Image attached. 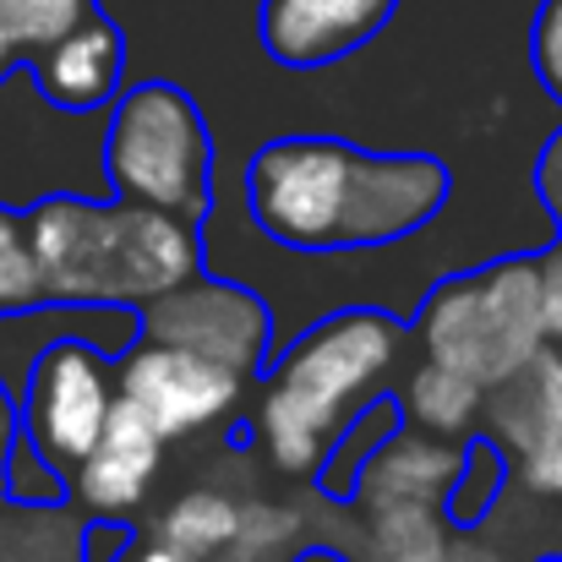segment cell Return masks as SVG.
Masks as SVG:
<instances>
[{"label":"cell","instance_id":"cell-1","mask_svg":"<svg viewBox=\"0 0 562 562\" xmlns=\"http://www.w3.org/2000/svg\"><path fill=\"white\" fill-rule=\"evenodd\" d=\"M453 196L431 154H372L339 137H279L246 165L257 229L295 257L382 251L420 235Z\"/></svg>","mask_w":562,"mask_h":562},{"label":"cell","instance_id":"cell-2","mask_svg":"<svg viewBox=\"0 0 562 562\" xmlns=\"http://www.w3.org/2000/svg\"><path fill=\"white\" fill-rule=\"evenodd\" d=\"M27 235L49 301H110L143 312L207 273L196 218L154 202H126L115 191H55L27 207Z\"/></svg>","mask_w":562,"mask_h":562},{"label":"cell","instance_id":"cell-3","mask_svg":"<svg viewBox=\"0 0 562 562\" xmlns=\"http://www.w3.org/2000/svg\"><path fill=\"white\" fill-rule=\"evenodd\" d=\"M404 350V317L350 306L323 323H312L295 345L273 356L262 376L257 409H251V442L257 453L295 481H317L334 442L350 431V420L372 404L382 376L393 372Z\"/></svg>","mask_w":562,"mask_h":562},{"label":"cell","instance_id":"cell-4","mask_svg":"<svg viewBox=\"0 0 562 562\" xmlns=\"http://www.w3.org/2000/svg\"><path fill=\"white\" fill-rule=\"evenodd\" d=\"M415 339H420V356L475 376L486 387L508 382L552 345L547 317H541V262L503 257V262L442 279L415 312Z\"/></svg>","mask_w":562,"mask_h":562},{"label":"cell","instance_id":"cell-5","mask_svg":"<svg viewBox=\"0 0 562 562\" xmlns=\"http://www.w3.org/2000/svg\"><path fill=\"white\" fill-rule=\"evenodd\" d=\"M104 170L115 196L202 224L213 207V137L196 99L176 82H126L110 104Z\"/></svg>","mask_w":562,"mask_h":562},{"label":"cell","instance_id":"cell-6","mask_svg":"<svg viewBox=\"0 0 562 562\" xmlns=\"http://www.w3.org/2000/svg\"><path fill=\"white\" fill-rule=\"evenodd\" d=\"M104 132L110 110L55 104L22 60L0 82V202L27 213L55 191H88L71 170H60V159H104Z\"/></svg>","mask_w":562,"mask_h":562},{"label":"cell","instance_id":"cell-7","mask_svg":"<svg viewBox=\"0 0 562 562\" xmlns=\"http://www.w3.org/2000/svg\"><path fill=\"white\" fill-rule=\"evenodd\" d=\"M115 398H121L115 356H104L88 339H60L38 356L16 409H22V431L44 448V459L71 475L104 437Z\"/></svg>","mask_w":562,"mask_h":562},{"label":"cell","instance_id":"cell-8","mask_svg":"<svg viewBox=\"0 0 562 562\" xmlns=\"http://www.w3.org/2000/svg\"><path fill=\"white\" fill-rule=\"evenodd\" d=\"M143 339H165V345H187L196 356L229 367L240 376H262L273 361V312L257 290L235 284V279H213L196 273L181 290L159 295L154 306H143Z\"/></svg>","mask_w":562,"mask_h":562},{"label":"cell","instance_id":"cell-9","mask_svg":"<svg viewBox=\"0 0 562 562\" xmlns=\"http://www.w3.org/2000/svg\"><path fill=\"white\" fill-rule=\"evenodd\" d=\"M115 376H121V393L137 409H148V420L170 442H187V437H202V431L235 420L246 382H251V376L229 372L187 345H165V339H137L115 361Z\"/></svg>","mask_w":562,"mask_h":562},{"label":"cell","instance_id":"cell-10","mask_svg":"<svg viewBox=\"0 0 562 562\" xmlns=\"http://www.w3.org/2000/svg\"><path fill=\"white\" fill-rule=\"evenodd\" d=\"M481 431L508 453L530 497L562 503V345H547L530 367L486 387Z\"/></svg>","mask_w":562,"mask_h":562},{"label":"cell","instance_id":"cell-11","mask_svg":"<svg viewBox=\"0 0 562 562\" xmlns=\"http://www.w3.org/2000/svg\"><path fill=\"white\" fill-rule=\"evenodd\" d=\"M165 431L148 420V409H137L126 393L110 409L104 437L93 442V453L71 470V497L93 514V519H121L137 525L143 497L154 492L159 470H165Z\"/></svg>","mask_w":562,"mask_h":562},{"label":"cell","instance_id":"cell-12","mask_svg":"<svg viewBox=\"0 0 562 562\" xmlns=\"http://www.w3.org/2000/svg\"><path fill=\"white\" fill-rule=\"evenodd\" d=\"M464 453H470V437H442V431H426V426L404 420L372 453V464L361 470V486H356L350 503L361 514H376V508H448V497L459 486V470H464Z\"/></svg>","mask_w":562,"mask_h":562},{"label":"cell","instance_id":"cell-13","mask_svg":"<svg viewBox=\"0 0 562 562\" xmlns=\"http://www.w3.org/2000/svg\"><path fill=\"white\" fill-rule=\"evenodd\" d=\"M387 11H393V0H262L257 33L279 66L306 71V66L345 60L350 49L376 38Z\"/></svg>","mask_w":562,"mask_h":562},{"label":"cell","instance_id":"cell-14","mask_svg":"<svg viewBox=\"0 0 562 562\" xmlns=\"http://www.w3.org/2000/svg\"><path fill=\"white\" fill-rule=\"evenodd\" d=\"M38 88L66 104V110H110L126 88V38L121 27L93 11L77 33H66L60 44H49L44 55L27 60Z\"/></svg>","mask_w":562,"mask_h":562},{"label":"cell","instance_id":"cell-15","mask_svg":"<svg viewBox=\"0 0 562 562\" xmlns=\"http://www.w3.org/2000/svg\"><path fill=\"white\" fill-rule=\"evenodd\" d=\"M93 514L66 503H22L0 497V562H88Z\"/></svg>","mask_w":562,"mask_h":562},{"label":"cell","instance_id":"cell-16","mask_svg":"<svg viewBox=\"0 0 562 562\" xmlns=\"http://www.w3.org/2000/svg\"><path fill=\"white\" fill-rule=\"evenodd\" d=\"M240 525H246L240 497H229L218 486H191L154 519V536L165 547H176L187 562H224V552L240 536Z\"/></svg>","mask_w":562,"mask_h":562},{"label":"cell","instance_id":"cell-17","mask_svg":"<svg viewBox=\"0 0 562 562\" xmlns=\"http://www.w3.org/2000/svg\"><path fill=\"white\" fill-rule=\"evenodd\" d=\"M398 398H404V415L415 426L442 431V437H475L481 415H486V382L453 372V367H442L431 356H420V367L398 387Z\"/></svg>","mask_w":562,"mask_h":562},{"label":"cell","instance_id":"cell-18","mask_svg":"<svg viewBox=\"0 0 562 562\" xmlns=\"http://www.w3.org/2000/svg\"><path fill=\"white\" fill-rule=\"evenodd\" d=\"M453 519L448 508H376L361 514L356 562H448L453 552Z\"/></svg>","mask_w":562,"mask_h":562},{"label":"cell","instance_id":"cell-19","mask_svg":"<svg viewBox=\"0 0 562 562\" xmlns=\"http://www.w3.org/2000/svg\"><path fill=\"white\" fill-rule=\"evenodd\" d=\"M312 503H295V497H273V503L257 497V503H246V525H240L235 547L224 552V562H295L317 541V514H306Z\"/></svg>","mask_w":562,"mask_h":562},{"label":"cell","instance_id":"cell-20","mask_svg":"<svg viewBox=\"0 0 562 562\" xmlns=\"http://www.w3.org/2000/svg\"><path fill=\"white\" fill-rule=\"evenodd\" d=\"M409 415H404V398L387 387V393H376L372 404L350 420V431L334 442V453H328V464H323V475H317V492H328V497H339V503H350L356 497V486H361V470L372 464V453L404 426Z\"/></svg>","mask_w":562,"mask_h":562},{"label":"cell","instance_id":"cell-21","mask_svg":"<svg viewBox=\"0 0 562 562\" xmlns=\"http://www.w3.org/2000/svg\"><path fill=\"white\" fill-rule=\"evenodd\" d=\"M93 11L99 0H0V44L16 60H33L66 33H77Z\"/></svg>","mask_w":562,"mask_h":562},{"label":"cell","instance_id":"cell-22","mask_svg":"<svg viewBox=\"0 0 562 562\" xmlns=\"http://www.w3.org/2000/svg\"><path fill=\"white\" fill-rule=\"evenodd\" d=\"M508 481H514L508 453H503L486 431H475V437H470V453H464V470H459V486H453V497H448L453 530H481V525L492 519V508H497V497H503Z\"/></svg>","mask_w":562,"mask_h":562},{"label":"cell","instance_id":"cell-23","mask_svg":"<svg viewBox=\"0 0 562 562\" xmlns=\"http://www.w3.org/2000/svg\"><path fill=\"white\" fill-rule=\"evenodd\" d=\"M49 301L38 257H33V235H27V213L0 202V312H22Z\"/></svg>","mask_w":562,"mask_h":562},{"label":"cell","instance_id":"cell-24","mask_svg":"<svg viewBox=\"0 0 562 562\" xmlns=\"http://www.w3.org/2000/svg\"><path fill=\"white\" fill-rule=\"evenodd\" d=\"M5 497H22V503H66V497H71V475L55 470L27 431H16L11 464H5Z\"/></svg>","mask_w":562,"mask_h":562},{"label":"cell","instance_id":"cell-25","mask_svg":"<svg viewBox=\"0 0 562 562\" xmlns=\"http://www.w3.org/2000/svg\"><path fill=\"white\" fill-rule=\"evenodd\" d=\"M530 55H536V71H541L547 93L562 104V0H547V5H541L536 33H530Z\"/></svg>","mask_w":562,"mask_h":562},{"label":"cell","instance_id":"cell-26","mask_svg":"<svg viewBox=\"0 0 562 562\" xmlns=\"http://www.w3.org/2000/svg\"><path fill=\"white\" fill-rule=\"evenodd\" d=\"M536 262H541V317H547V339L562 345V240L552 251H541Z\"/></svg>","mask_w":562,"mask_h":562},{"label":"cell","instance_id":"cell-27","mask_svg":"<svg viewBox=\"0 0 562 562\" xmlns=\"http://www.w3.org/2000/svg\"><path fill=\"white\" fill-rule=\"evenodd\" d=\"M16 431H22V409H16V398L0 387V497H5V464H11V442H16Z\"/></svg>","mask_w":562,"mask_h":562},{"label":"cell","instance_id":"cell-28","mask_svg":"<svg viewBox=\"0 0 562 562\" xmlns=\"http://www.w3.org/2000/svg\"><path fill=\"white\" fill-rule=\"evenodd\" d=\"M115 562H187V558H181L176 547H165L159 536H143V530H137V536L126 541V552H121Z\"/></svg>","mask_w":562,"mask_h":562},{"label":"cell","instance_id":"cell-29","mask_svg":"<svg viewBox=\"0 0 562 562\" xmlns=\"http://www.w3.org/2000/svg\"><path fill=\"white\" fill-rule=\"evenodd\" d=\"M448 562H508V552L481 547V541H470V530H459V536H453V552H448Z\"/></svg>","mask_w":562,"mask_h":562},{"label":"cell","instance_id":"cell-30","mask_svg":"<svg viewBox=\"0 0 562 562\" xmlns=\"http://www.w3.org/2000/svg\"><path fill=\"white\" fill-rule=\"evenodd\" d=\"M295 562H356V558H350L345 547H334V541H312V547H306Z\"/></svg>","mask_w":562,"mask_h":562},{"label":"cell","instance_id":"cell-31","mask_svg":"<svg viewBox=\"0 0 562 562\" xmlns=\"http://www.w3.org/2000/svg\"><path fill=\"white\" fill-rule=\"evenodd\" d=\"M16 66H22V60H16V55H11V49H5V44H0V82H5V77H11V71H16Z\"/></svg>","mask_w":562,"mask_h":562},{"label":"cell","instance_id":"cell-32","mask_svg":"<svg viewBox=\"0 0 562 562\" xmlns=\"http://www.w3.org/2000/svg\"><path fill=\"white\" fill-rule=\"evenodd\" d=\"M536 562H562V552H541V558H536Z\"/></svg>","mask_w":562,"mask_h":562}]
</instances>
